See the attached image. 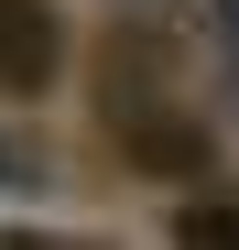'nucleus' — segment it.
Here are the masks:
<instances>
[{
    "instance_id": "1",
    "label": "nucleus",
    "mask_w": 239,
    "mask_h": 250,
    "mask_svg": "<svg viewBox=\"0 0 239 250\" xmlns=\"http://www.w3.org/2000/svg\"><path fill=\"white\" fill-rule=\"evenodd\" d=\"M65 76V11L55 0H0V98H44Z\"/></svg>"
},
{
    "instance_id": "2",
    "label": "nucleus",
    "mask_w": 239,
    "mask_h": 250,
    "mask_svg": "<svg viewBox=\"0 0 239 250\" xmlns=\"http://www.w3.org/2000/svg\"><path fill=\"white\" fill-rule=\"evenodd\" d=\"M174 239H218V250H239V207H185Z\"/></svg>"
},
{
    "instance_id": "3",
    "label": "nucleus",
    "mask_w": 239,
    "mask_h": 250,
    "mask_svg": "<svg viewBox=\"0 0 239 250\" xmlns=\"http://www.w3.org/2000/svg\"><path fill=\"white\" fill-rule=\"evenodd\" d=\"M207 33H218V55H228V76H239V0H207Z\"/></svg>"
},
{
    "instance_id": "4",
    "label": "nucleus",
    "mask_w": 239,
    "mask_h": 250,
    "mask_svg": "<svg viewBox=\"0 0 239 250\" xmlns=\"http://www.w3.org/2000/svg\"><path fill=\"white\" fill-rule=\"evenodd\" d=\"M0 185H11V152H0Z\"/></svg>"
}]
</instances>
